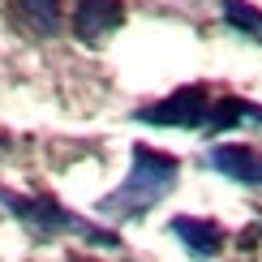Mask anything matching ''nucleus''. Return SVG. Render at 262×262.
Returning a JSON list of instances; mask_svg holds the SVG:
<instances>
[{
  "instance_id": "obj_1",
  "label": "nucleus",
  "mask_w": 262,
  "mask_h": 262,
  "mask_svg": "<svg viewBox=\"0 0 262 262\" xmlns=\"http://www.w3.org/2000/svg\"><path fill=\"white\" fill-rule=\"evenodd\" d=\"M177 172H181V163L172 155H159L150 146H134L129 177L121 181V189H112L107 198H99L95 215H107V220H142L150 206H159L177 189Z\"/></svg>"
},
{
  "instance_id": "obj_3",
  "label": "nucleus",
  "mask_w": 262,
  "mask_h": 262,
  "mask_svg": "<svg viewBox=\"0 0 262 262\" xmlns=\"http://www.w3.org/2000/svg\"><path fill=\"white\" fill-rule=\"evenodd\" d=\"M211 99H206L202 86H181L177 95L159 103H146L134 112V121L142 125H168V129H198V125H211Z\"/></svg>"
},
{
  "instance_id": "obj_6",
  "label": "nucleus",
  "mask_w": 262,
  "mask_h": 262,
  "mask_svg": "<svg viewBox=\"0 0 262 262\" xmlns=\"http://www.w3.org/2000/svg\"><path fill=\"white\" fill-rule=\"evenodd\" d=\"M211 168L220 177L236 185H262V155L249 146H215L211 150Z\"/></svg>"
},
{
  "instance_id": "obj_8",
  "label": "nucleus",
  "mask_w": 262,
  "mask_h": 262,
  "mask_svg": "<svg viewBox=\"0 0 262 262\" xmlns=\"http://www.w3.org/2000/svg\"><path fill=\"white\" fill-rule=\"evenodd\" d=\"M17 9L35 35H56L60 30V0H17Z\"/></svg>"
},
{
  "instance_id": "obj_9",
  "label": "nucleus",
  "mask_w": 262,
  "mask_h": 262,
  "mask_svg": "<svg viewBox=\"0 0 262 262\" xmlns=\"http://www.w3.org/2000/svg\"><path fill=\"white\" fill-rule=\"evenodd\" d=\"M224 21L241 35H249L254 43H262V9H254L249 0H224Z\"/></svg>"
},
{
  "instance_id": "obj_4",
  "label": "nucleus",
  "mask_w": 262,
  "mask_h": 262,
  "mask_svg": "<svg viewBox=\"0 0 262 262\" xmlns=\"http://www.w3.org/2000/svg\"><path fill=\"white\" fill-rule=\"evenodd\" d=\"M125 21L121 0H78L73 9V35L82 43H103L107 35H116Z\"/></svg>"
},
{
  "instance_id": "obj_2",
  "label": "nucleus",
  "mask_w": 262,
  "mask_h": 262,
  "mask_svg": "<svg viewBox=\"0 0 262 262\" xmlns=\"http://www.w3.org/2000/svg\"><path fill=\"white\" fill-rule=\"evenodd\" d=\"M0 202H5V206H9V211H13L26 228H35L39 236L69 232V236H82V241H91V245H107V249L121 245V236H116V232H107V228H99V224L78 220L69 206H60L56 198H48V193H39V198H17V193L0 189Z\"/></svg>"
},
{
  "instance_id": "obj_10",
  "label": "nucleus",
  "mask_w": 262,
  "mask_h": 262,
  "mask_svg": "<svg viewBox=\"0 0 262 262\" xmlns=\"http://www.w3.org/2000/svg\"><path fill=\"white\" fill-rule=\"evenodd\" d=\"M69 262H86V258H69Z\"/></svg>"
},
{
  "instance_id": "obj_7",
  "label": "nucleus",
  "mask_w": 262,
  "mask_h": 262,
  "mask_svg": "<svg viewBox=\"0 0 262 262\" xmlns=\"http://www.w3.org/2000/svg\"><path fill=\"white\" fill-rule=\"evenodd\" d=\"M241 125H262V107L249 99H220L211 107V125L206 129L224 134V129H241Z\"/></svg>"
},
{
  "instance_id": "obj_5",
  "label": "nucleus",
  "mask_w": 262,
  "mask_h": 262,
  "mask_svg": "<svg viewBox=\"0 0 262 262\" xmlns=\"http://www.w3.org/2000/svg\"><path fill=\"white\" fill-rule=\"evenodd\" d=\"M172 236L189 249L193 258L211 262L224 254V228L211 224V220H193V215H181V220H172Z\"/></svg>"
}]
</instances>
